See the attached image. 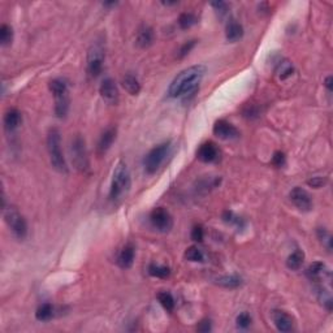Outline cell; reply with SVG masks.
Listing matches in <instances>:
<instances>
[{
    "instance_id": "19",
    "label": "cell",
    "mask_w": 333,
    "mask_h": 333,
    "mask_svg": "<svg viewBox=\"0 0 333 333\" xmlns=\"http://www.w3.org/2000/svg\"><path fill=\"white\" fill-rule=\"evenodd\" d=\"M21 120H23V119H21L20 111L16 110V108H9V110L4 114L3 119L4 128H5L7 132H13V130H16V129L21 125Z\"/></svg>"
},
{
    "instance_id": "22",
    "label": "cell",
    "mask_w": 333,
    "mask_h": 333,
    "mask_svg": "<svg viewBox=\"0 0 333 333\" xmlns=\"http://www.w3.org/2000/svg\"><path fill=\"white\" fill-rule=\"evenodd\" d=\"M215 283L220 286L227 289H236L239 288L243 284L242 279L237 275H231V276H220L215 279Z\"/></svg>"
},
{
    "instance_id": "30",
    "label": "cell",
    "mask_w": 333,
    "mask_h": 333,
    "mask_svg": "<svg viewBox=\"0 0 333 333\" xmlns=\"http://www.w3.org/2000/svg\"><path fill=\"white\" fill-rule=\"evenodd\" d=\"M185 259L190 262H203L205 255L197 246H190L185 251Z\"/></svg>"
},
{
    "instance_id": "32",
    "label": "cell",
    "mask_w": 333,
    "mask_h": 333,
    "mask_svg": "<svg viewBox=\"0 0 333 333\" xmlns=\"http://www.w3.org/2000/svg\"><path fill=\"white\" fill-rule=\"evenodd\" d=\"M318 297H319V301H320V302L326 306L327 310L328 311L332 310V297H331V294L326 290V289H323L322 286H319Z\"/></svg>"
},
{
    "instance_id": "9",
    "label": "cell",
    "mask_w": 333,
    "mask_h": 333,
    "mask_svg": "<svg viewBox=\"0 0 333 333\" xmlns=\"http://www.w3.org/2000/svg\"><path fill=\"white\" fill-rule=\"evenodd\" d=\"M150 223L160 233H168L173 228V217L166 208L156 207L150 214Z\"/></svg>"
},
{
    "instance_id": "25",
    "label": "cell",
    "mask_w": 333,
    "mask_h": 333,
    "mask_svg": "<svg viewBox=\"0 0 333 333\" xmlns=\"http://www.w3.org/2000/svg\"><path fill=\"white\" fill-rule=\"evenodd\" d=\"M148 275L152 277H158V279H166L170 275V268L166 265H160L156 263H151L148 265Z\"/></svg>"
},
{
    "instance_id": "28",
    "label": "cell",
    "mask_w": 333,
    "mask_h": 333,
    "mask_svg": "<svg viewBox=\"0 0 333 333\" xmlns=\"http://www.w3.org/2000/svg\"><path fill=\"white\" fill-rule=\"evenodd\" d=\"M12 41H13V29L7 24H3L0 26V43L4 47H7L12 45Z\"/></svg>"
},
{
    "instance_id": "5",
    "label": "cell",
    "mask_w": 333,
    "mask_h": 333,
    "mask_svg": "<svg viewBox=\"0 0 333 333\" xmlns=\"http://www.w3.org/2000/svg\"><path fill=\"white\" fill-rule=\"evenodd\" d=\"M103 42H104L103 39H96L91 43L90 48L87 49V74L91 78H96L103 71V64L106 59V48Z\"/></svg>"
},
{
    "instance_id": "26",
    "label": "cell",
    "mask_w": 333,
    "mask_h": 333,
    "mask_svg": "<svg viewBox=\"0 0 333 333\" xmlns=\"http://www.w3.org/2000/svg\"><path fill=\"white\" fill-rule=\"evenodd\" d=\"M195 24H198V17L194 13H190V12H184L178 17V26L181 27L182 30L190 29Z\"/></svg>"
},
{
    "instance_id": "10",
    "label": "cell",
    "mask_w": 333,
    "mask_h": 333,
    "mask_svg": "<svg viewBox=\"0 0 333 333\" xmlns=\"http://www.w3.org/2000/svg\"><path fill=\"white\" fill-rule=\"evenodd\" d=\"M212 132H214V134L217 138L223 141H233L237 140L239 137L238 129L236 128L233 124L227 121V120H219V121H216L215 125H214Z\"/></svg>"
},
{
    "instance_id": "35",
    "label": "cell",
    "mask_w": 333,
    "mask_h": 333,
    "mask_svg": "<svg viewBox=\"0 0 333 333\" xmlns=\"http://www.w3.org/2000/svg\"><path fill=\"white\" fill-rule=\"evenodd\" d=\"M236 323H237V327L241 328V330H246L249 328L250 324H251V316H250L247 312H241V314L237 316L236 319Z\"/></svg>"
},
{
    "instance_id": "38",
    "label": "cell",
    "mask_w": 333,
    "mask_h": 333,
    "mask_svg": "<svg viewBox=\"0 0 333 333\" xmlns=\"http://www.w3.org/2000/svg\"><path fill=\"white\" fill-rule=\"evenodd\" d=\"M285 163H286V158H285V154L281 151H276L273 154L272 156V164L277 168H281L284 166Z\"/></svg>"
},
{
    "instance_id": "6",
    "label": "cell",
    "mask_w": 333,
    "mask_h": 333,
    "mask_svg": "<svg viewBox=\"0 0 333 333\" xmlns=\"http://www.w3.org/2000/svg\"><path fill=\"white\" fill-rule=\"evenodd\" d=\"M4 208V220L7 223L8 228L11 229L12 235L16 238L23 241L27 236V224L20 211L16 207H3Z\"/></svg>"
},
{
    "instance_id": "36",
    "label": "cell",
    "mask_w": 333,
    "mask_h": 333,
    "mask_svg": "<svg viewBox=\"0 0 333 333\" xmlns=\"http://www.w3.org/2000/svg\"><path fill=\"white\" fill-rule=\"evenodd\" d=\"M327 177H322V176H315V177H311L309 181H307V185L310 188H314V189H320L323 186L327 185Z\"/></svg>"
},
{
    "instance_id": "11",
    "label": "cell",
    "mask_w": 333,
    "mask_h": 333,
    "mask_svg": "<svg viewBox=\"0 0 333 333\" xmlns=\"http://www.w3.org/2000/svg\"><path fill=\"white\" fill-rule=\"evenodd\" d=\"M99 94L107 104L116 106L119 103V89L112 78H104L99 87Z\"/></svg>"
},
{
    "instance_id": "16",
    "label": "cell",
    "mask_w": 333,
    "mask_h": 333,
    "mask_svg": "<svg viewBox=\"0 0 333 333\" xmlns=\"http://www.w3.org/2000/svg\"><path fill=\"white\" fill-rule=\"evenodd\" d=\"M155 41L154 29L148 25H142L137 33V46L141 48H148Z\"/></svg>"
},
{
    "instance_id": "1",
    "label": "cell",
    "mask_w": 333,
    "mask_h": 333,
    "mask_svg": "<svg viewBox=\"0 0 333 333\" xmlns=\"http://www.w3.org/2000/svg\"><path fill=\"white\" fill-rule=\"evenodd\" d=\"M206 71L207 68L201 64L184 69L170 82L169 87H168V96L169 98H182L184 100L189 99L190 96H194L199 89V83L205 76Z\"/></svg>"
},
{
    "instance_id": "15",
    "label": "cell",
    "mask_w": 333,
    "mask_h": 333,
    "mask_svg": "<svg viewBox=\"0 0 333 333\" xmlns=\"http://www.w3.org/2000/svg\"><path fill=\"white\" fill-rule=\"evenodd\" d=\"M306 275L311 281L324 280L326 277L331 279L330 269L327 268V265L324 263H322V262H314V263H311L309 265V268L306 269Z\"/></svg>"
},
{
    "instance_id": "24",
    "label": "cell",
    "mask_w": 333,
    "mask_h": 333,
    "mask_svg": "<svg viewBox=\"0 0 333 333\" xmlns=\"http://www.w3.org/2000/svg\"><path fill=\"white\" fill-rule=\"evenodd\" d=\"M53 316V306L51 303H43L35 311V318L39 322H48Z\"/></svg>"
},
{
    "instance_id": "13",
    "label": "cell",
    "mask_w": 333,
    "mask_h": 333,
    "mask_svg": "<svg viewBox=\"0 0 333 333\" xmlns=\"http://www.w3.org/2000/svg\"><path fill=\"white\" fill-rule=\"evenodd\" d=\"M198 160L202 163H216L220 159V150L214 142H205L197 151Z\"/></svg>"
},
{
    "instance_id": "27",
    "label": "cell",
    "mask_w": 333,
    "mask_h": 333,
    "mask_svg": "<svg viewBox=\"0 0 333 333\" xmlns=\"http://www.w3.org/2000/svg\"><path fill=\"white\" fill-rule=\"evenodd\" d=\"M294 72V68H293V64H291L289 60H283L280 59L279 63H277V74L280 77L281 80H286L288 77H290Z\"/></svg>"
},
{
    "instance_id": "31",
    "label": "cell",
    "mask_w": 333,
    "mask_h": 333,
    "mask_svg": "<svg viewBox=\"0 0 333 333\" xmlns=\"http://www.w3.org/2000/svg\"><path fill=\"white\" fill-rule=\"evenodd\" d=\"M316 235H318L319 241L323 243V246L326 247L328 251H331L332 250V236H331L330 232L324 229V228H319Z\"/></svg>"
},
{
    "instance_id": "40",
    "label": "cell",
    "mask_w": 333,
    "mask_h": 333,
    "mask_svg": "<svg viewBox=\"0 0 333 333\" xmlns=\"http://www.w3.org/2000/svg\"><path fill=\"white\" fill-rule=\"evenodd\" d=\"M197 330H198V332H203V333L210 332V331L212 330L211 320H210V319H203V320H201L199 324H198Z\"/></svg>"
},
{
    "instance_id": "4",
    "label": "cell",
    "mask_w": 333,
    "mask_h": 333,
    "mask_svg": "<svg viewBox=\"0 0 333 333\" xmlns=\"http://www.w3.org/2000/svg\"><path fill=\"white\" fill-rule=\"evenodd\" d=\"M49 90L55 99V115L59 119H65L71 107L68 85L60 78H55L49 82Z\"/></svg>"
},
{
    "instance_id": "20",
    "label": "cell",
    "mask_w": 333,
    "mask_h": 333,
    "mask_svg": "<svg viewBox=\"0 0 333 333\" xmlns=\"http://www.w3.org/2000/svg\"><path fill=\"white\" fill-rule=\"evenodd\" d=\"M243 26L239 23L235 21V20H231L229 23L227 24V29H225V37L229 42L235 43V42H238L239 39L243 37Z\"/></svg>"
},
{
    "instance_id": "7",
    "label": "cell",
    "mask_w": 333,
    "mask_h": 333,
    "mask_svg": "<svg viewBox=\"0 0 333 333\" xmlns=\"http://www.w3.org/2000/svg\"><path fill=\"white\" fill-rule=\"evenodd\" d=\"M170 148V142L166 141L163 143H159L158 146H155L154 148H151L148 154L144 156L143 159V166L146 173L147 174H154L158 172V169L160 168V166L164 163V160L166 159V156L169 154Z\"/></svg>"
},
{
    "instance_id": "12",
    "label": "cell",
    "mask_w": 333,
    "mask_h": 333,
    "mask_svg": "<svg viewBox=\"0 0 333 333\" xmlns=\"http://www.w3.org/2000/svg\"><path fill=\"white\" fill-rule=\"evenodd\" d=\"M289 197H290V201L293 202V205L298 208L299 211L307 212L312 208V199H311L310 194L307 193L305 189H302V188H299V186H295L294 189L291 190Z\"/></svg>"
},
{
    "instance_id": "2",
    "label": "cell",
    "mask_w": 333,
    "mask_h": 333,
    "mask_svg": "<svg viewBox=\"0 0 333 333\" xmlns=\"http://www.w3.org/2000/svg\"><path fill=\"white\" fill-rule=\"evenodd\" d=\"M132 186V178H130V172L128 169V166L122 162L115 166L114 176H112V182H111L110 189V201L114 203L122 201L128 195L129 190Z\"/></svg>"
},
{
    "instance_id": "41",
    "label": "cell",
    "mask_w": 333,
    "mask_h": 333,
    "mask_svg": "<svg viewBox=\"0 0 333 333\" xmlns=\"http://www.w3.org/2000/svg\"><path fill=\"white\" fill-rule=\"evenodd\" d=\"M332 82H333L332 76H328L326 78V81H324V85H326V87L328 89V91H332Z\"/></svg>"
},
{
    "instance_id": "23",
    "label": "cell",
    "mask_w": 333,
    "mask_h": 333,
    "mask_svg": "<svg viewBox=\"0 0 333 333\" xmlns=\"http://www.w3.org/2000/svg\"><path fill=\"white\" fill-rule=\"evenodd\" d=\"M303 262H305V254L302 250H295L290 254L286 259V267L291 271H297L302 267Z\"/></svg>"
},
{
    "instance_id": "14",
    "label": "cell",
    "mask_w": 333,
    "mask_h": 333,
    "mask_svg": "<svg viewBox=\"0 0 333 333\" xmlns=\"http://www.w3.org/2000/svg\"><path fill=\"white\" fill-rule=\"evenodd\" d=\"M116 134H118V130H116V128H114V126L106 129V130L102 133V136H100V138H99L98 141V146H96V152H98V155L100 156L104 155V154L110 150L112 143H114L115 140H116Z\"/></svg>"
},
{
    "instance_id": "42",
    "label": "cell",
    "mask_w": 333,
    "mask_h": 333,
    "mask_svg": "<svg viewBox=\"0 0 333 333\" xmlns=\"http://www.w3.org/2000/svg\"><path fill=\"white\" fill-rule=\"evenodd\" d=\"M118 1H106V3H103V5L107 8H112V7H116L118 5Z\"/></svg>"
},
{
    "instance_id": "17",
    "label": "cell",
    "mask_w": 333,
    "mask_h": 333,
    "mask_svg": "<svg viewBox=\"0 0 333 333\" xmlns=\"http://www.w3.org/2000/svg\"><path fill=\"white\" fill-rule=\"evenodd\" d=\"M134 258H136V247L133 243H126L119 254L118 264L121 268H130L134 263Z\"/></svg>"
},
{
    "instance_id": "43",
    "label": "cell",
    "mask_w": 333,
    "mask_h": 333,
    "mask_svg": "<svg viewBox=\"0 0 333 333\" xmlns=\"http://www.w3.org/2000/svg\"><path fill=\"white\" fill-rule=\"evenodd\" d=\"M162 4L163 5H169L170 7V5H177L178 1H162Z\"/></svg>"
},
{
    "instance_id": "29",
    "label": "cell",
    "mask_w": 333,
    "mask_h": 333,
    "mask_svg": "<svg viewBox=\"0 0 333 333\" xmlns=\"http://www.w3.org/2000/svg\"><path fill=\"white\" fill-rule=\"evenodd\" d=\"M158 301L160 302V305L163 306L164 310H166L168 312H172L174 310V299L172 297L170 293L168 291H162L158 294Z\"/></svg>"
},
{
    "instance_id": "33",
    "label": "cell",
    "mask_w": 333,
    "mask_h": 333,
    "mask_svg": "<svg viewBox=\"0 0 333 333\" xmlns=\"http://www.w3.org/2000/svg\"><path fill=\"white\" fill-rule=\"evenodd\" d=\"M211 7L215 9L216 13H217L219 17H221V19L228 15V8H229V4L225 3V1H221V0H219V1H212Z\"/></svg>"
},
{
    "instance_id": "39",
    "label": "cell",
    "mask_w": 333,
    "mask_h": 333,
    "mask_svg": "<svg viewBox=\"0 0 333 333\" xmlns=\"http://www.w3.org/2000/svg\"><path fill=\"white\" fill-rule=\"evenodd\" d=\"M205 238V232H203V228L201 225H195L191 231V239L195 241V242H202Z\"/></svg>"
},
{
    "instance_id": "34",
    "label": "cell",
    "mask_w": 333,
    "mask_h": 333,
    "mask_svg": "<svg viewBox=\"0 0 333 333\" xmlns=\"http://www.w3.org/2000/svg\"><path fill=\"white\" fill-rule=\"evenodd\" d=\"M195 45H197V41L195 39H191V41L189 42H185L184 45L181 46V48H180V51H178V59H184L185 56H188L190 53V51L195 47Z\"/></svg>"
},
{
    "instance_id": "18",
    "label": "cell",
    "mask_w": 333,
    "mask_h": 333,
    "mask_svg": "<svg viewBox=\"0 0 333 333\" xmlns=\"http://www.w3.org/2000/svg\"><path fill=\"white\" fill-rule=\"evenodd\" d=\"M273 323L280 332H290L293 330V319L284 311H275L272 315Z\"/></svg>"
},
{
    "instance_id": "3",
    "label": "cell",
    "mask_w": 333,
    "mask_h": 333,
    "mask_svg": "<svg viewBox=\"0 0 333 333\" xmlns=\"http://www.w3.org/2000/svg\"><path fill=\"white\" fill-rule=\"evenodd\" d=\"M47 151L49 155V162L53 169L60 173H68V166L61 150V134L57 128H51L47 133Z\"/></svg>"
},
{
    "instance_id": "8",
    "label": "cell",
    "mask_w": 333,
    "mask_h": 333,
    "mask_svg": "<svg viewBox=\"0 0 333 333\" xmlns=\"http://www.w3.org/2000/svg\"><path fill=\"white\" fill-rule=\"evenodd\" d=\"M71 155H72L73 166L81 172L89 169V155H87L86 142L82 136L76 134L71 141Z\"/></svg>"
},
{
    "instance_id": "37",
    "label": "cell",
    "mask_w": 333,
    "mask_h": 333,
    "mask_svg": "<svg viewBox=\"0 0 333 333\" xmlns=\"http://www.w3.org/2000/svg\"><path fill=\"white\" fill-rule=\"evenodd\" d=\"M223 220L225 221V223L236 224L237 227H241V225H242V220L239 219V217H237V216H236L232 211H224Z\"/></svg>"
},
{
    "instance_id": "21",
    "label": "cell",
    "mask_w": 333,
    "mask_h": 333,
    "mask_svg": "<svg viewBox=\"0 0 333 333\" xmlns=\"http://www.w3.org/2000/svg\"><path fill=\"white\" fill-rule=\"evenodd\" d=\"M121 85L125 90L128 91L130 95H138L141 91V83L140 80L137 78V76L132 74V73H126L122 77Z\"/></svg>"
}]
</instances>
